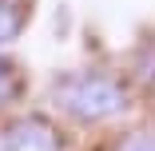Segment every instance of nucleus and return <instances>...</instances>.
Returning a JSON list of instances; mask_svg holds the SVG:
<instances>
[{
    "label": "nucleus",
    "mask_w": 155,
    "mask_h": 151,
    "mask_svg": "<svg viewBox=\"0 0 155 151\" xmlns=\"http://www.w3.org/2000/svg\"><path fill=\"white\" fill-rule=\"evenodd\" d=\"M52 100L72 123H107L131 107V87L107 68H80L56 80Z\"/></svg>",
    "instance_id": "obj_1"
},
{
    "label": "nucleus",
    "mask_w": 155,
    "mask_h": 151,
    "mask_svg": "<svg viewBox=\"0 0 155 151\" xmlns=\"http://www.w3.org/2000/svg\"><path fill=\"white\" fill-rule=\"evenodd\" d=\"M0 151H68V135L48 115H16L0 127Z\"/></svg>",
    "instance_id": "obj_2"
},
{
    "label": "nucleus",
    "mask_w": 155,
    "mask_h": 151,
    "mask_svg": "<svg viewBox=\"0 0 155 151\" xmlns=\"http://www.w3.org/2000/svg\"><path fill=\"white\" fill-rule=\"evenodd\" d=\"M28 16H32V0H0V48L24 32Z\"/></svg>",
    "instance_id": "obj_3"
},
{
    "label": "nucleus",
    "mask_w": 155,
    "mask_h": 151,
    "mask_svg": "<svg viewBox=\"0 0 155 151\" xmlns=\"http://www.w3.org/2000/svg\"><path fill=\"white\" fill-rule=\"evenodd\" d=\"M20 87H24V76L16 68V60L12 56H0V111L20 96Z\"/></svg>",
    "instance_id": "obj_4"
},
{
    "label": "nucleus",
    "mask_w": 155,
    "mask_h": 151,
    "mask_svg": "<svg viewBox=\"0 0 155 151\" xmlns=\"http://www.w3.org/2000/svg\"><path fill=\"white\" fill-rule=\"evenodd\" d=\"M115 151H155V127H135V131H127V135L115 143Z\"/></svg>",
    "instance_id": "obj_5"
}]
</instances>
